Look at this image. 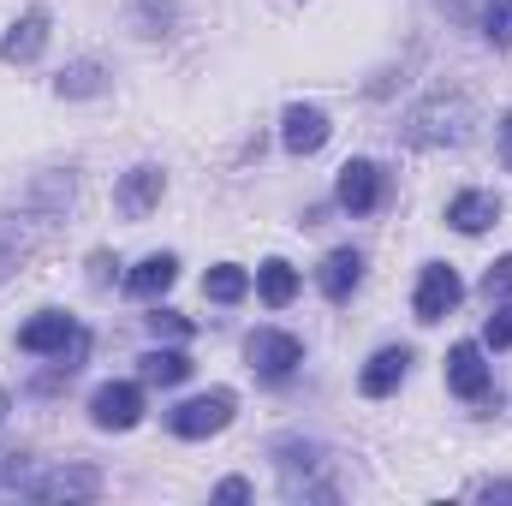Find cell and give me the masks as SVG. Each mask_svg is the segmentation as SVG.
Instances as JSON below:
<instances>
[{"label": "cell", "mask_w": 512, "mask_h": 506, "mask_svg": "<svg viewBox=\"0 0 512 506\" xmlns=\"http://www.w3.org/2000/svg\"><path fill=\"white\" fill-rule=\"evenodd\" d=\"M233 393L227 387H215V393H197V399H185V405H173V417H167V429L179 435V441H203V435H221L227 423H233Z\"/></svg>", "instance_id": "1"}, {"label": "cell", "mask_w": 512, "mask_h": 506, "mask_svg": "<svg viewBox=\"0 0 512 506\" xmlns=\"http://www.w3.org/2000/svg\"><path fill=\"white\" fill-rule=\"evenodd\" d=\"M245 358H251V370L262 381H286L304 364V346H298L292 334H280V328H256L251 346H245Z\"/></svg>", "instance_id": "2"}, {"label": "cell", "mask_w": 512, "mask_h": 506, "mask_svg": "<svg viewBox=\"0 0 512 506\" xmlns=\"http://www.w3.org/2000/svg\"><path fill=\"white\" fill-rule=\"evenodd\" d=\"M459 298H465L459 274H453L447 262H429V268H423V280H417V304H411V310H417V322H441Z\"/></svg>", "instance_id": "3"}, {"label": "cell", "mask_w": 512, "mask_h": 506, "mask_svg": "<svg viewBox=\"0 0 512 506\" xmlns=\"http://www.w3.org/2000/svg\"><path fill=\"white\" fill-rule=\"evenodd\" d=\"M90 417H96V429H131L143 417V393L131 381H108L90 393Z\"/></svg>", "instance_id": "4"}, {"label": "cell", "mask_w": 512, "mask_h": 506, "mask_svg": "<svg viewBox=\"0 0 512 506\" xmlns=\"http://www.w3.org/2000/svg\"><path fill=\"white\" fill-rule=\"evenodd\" d=\"M447 387L459 393V399H489V364H483V346H471V340H459L453 352H447Z\"/></svg>", "instance_id": "5"}, {"label": "cell", "mask_w": 512, "mask_h": 506, "mask_svg": "<svg viewBox=\"0 0 512 506\" xmlns=\"http://www.w3.org/2000/svg\"><path fill=\"white\" fill-rule=\"evenodd\" d=\"M72 340H78V322H72L66 310H42L36 322L18 328V352H60V358H66Z\"/></svg>", "instance_id": "6"}, {"label": "cell", "mask_w": 512, "mask_h": 506, "mask_svg": "<svg viewBox=\"0 0 512 506\" xmlns=\"http://www.w3.org/2000/svg\"><path fill=\"white\" fill-rule=\"evenodd\" d=\"M376 203H382V167L376 161H346L340 167V209L370 215Z\"/></svg>", "instance_id": "7"}, {"label": "cell", "mask_w": 512, "mask_h": 506, "mask_svg": "<svg viewBox=\"0 0 512 506\" xmlns=\"http://www.w3.org/2000/svg\"><path fill=\"white\" fill-rule=\"evenodd\" d=\"M42 42H48V12H42V6H30V12L0 36V60H6V66H24V60H36V54H42Z\"/></svg>", "instance_id": "8"}, {"label": "cell", "mask_w": 512, "mask_h": 506, "mask_svg": "<svg viewBox=\"0 0 512 506\" xmlns=\"http://www.w3.org/2000/svg\"><path fill=\"white\" fill-rule=\"evenodd\" d=\"M447 221L477 239V233H489V227L501 221V197H495V191H459V197L447 203Z\"/></svg>", "instance_id": "9"}, {"label": "cell", "mask_w": 512, "mask_h": 506, "mask_svg": "<svg viewBox=\"0 0 512 506\" xmlns=\"http://www.w3.org/2000/svg\"><path fill=\"white\" fill-rule=\"evenodd\" d=\"M328 114H322V108H304V102H292V108H286V131H280V137H286V149H292V155H316V149H322V143H328Z\"/></svg>", "instance_id": "10"}, {"label": "cell", "mask_w": 512, "mask_h": 506, "mask_svg": "<svg viewBox=\"0 0 512 506\" xmlns=\"http://www.w3.org/2000/svg\"><path fill=\"white\" fill-rule=\"evenodd\" d=\"M24 495H36V501H90V495H102V477L90 465H78V471H54V477L30 483Z\"/></svg>", "instance_id": "11"}, {"label": "cell", "mask_w": 512, "mask_h": 506, "mask_svg": "<svg viewBox=\"0 0 512 506\" xmlns=\"http://www.w3.org/2000/svg\"><path fill=\"white\" fill-rule=\"evenodd\" d=\"M405 364H411V352L405 346H382L370 364H364V376H358V387L370 393V399H387L399 381H405Z\"/></svg>", "instance_id": "12"}, {"label": "cell", "mask_w": 512, "mask_h": 506, "mask_svg": "<svg viewBox=\"0 0 512 506\" xmlns=\"http://www.w3.org/2000/svg\"><path fill=\"white\" fill-rule=\"evenodd\" d=\"M155 203H161V167H137V173H126V185H120V215L143 221Z\"/></svg>", "instance_id": "13"}, {"label": "cell", "mask_w": 512, "mask_h": 506, "mask_svg": "<svg viewBox=\"0 0 512 506\" xmlns=\"http://www.w3.org/2000/svg\"><path fill=\"white\" fill-rule=\"evenodd\" d=\"M173 280H179V262H173V256H143L126 274V292L131 298H161Z\"/></svg>", "instance_id": "14"}, {"label": "cell", "mask_w": 512, "mask_h": 506, "mask_svg": "<svg viewBox=\"0 0 512 506\" xmlns=\"http://www.w3.org/2000/svg\"><path fill=\"white\" fill-rule=\"evenodd\" d=\"M358 280H364V256L358 251H334L322 262V292H328L334 304H346V298L358 292Z\"/></svg>", "instance_id": "15"}, {"label": "cell", "mask_w": 512, "mask_h": 506, "mask_svg": "<svg viewBox=\"0 0 512 506\" xmlns=\"http://www.w3.org/2000/svg\"><path fill=\"white\" fill-rule=\"evenodd\" d=\"M256 292H262V304H268V310H286V304L298 298V268H292V262H280V256H274V262H262V268H256Z\"/></svg>", "instance_id": "16"}, {"label": "cell", "mask_w": 512, "mask_h": 506, "mask_svg": "<svg viewBox=\"0 0 512 506\" xmlns=\"http://www.w3.org/2000/svg\"><path fill=\"white\" fill-rule=\"evenodd\" d=\"M203 292H209L215 304H239V298L251 292V274H245L239 262H221V268H209V274H203Z\"/></svg>", "instance_id": "17"}, {"label": "cell", "mask_w": 512, "mask_h": 506, "mask_svg": "<svg viewBox=\"0 0 512 506\" xmlns=\"http://www.w3.org/2000/svg\"><path fill=\"white\" fill-rule=\"evenodd\" d=\"M137 370H143V381H155V387H179V381L191 376V358L185 352H143Z\"/></svg>", "instance_id": "18"}, {"label": "cell", "mask_w": 512, "mask_h": 506, "mask_svg": "<svg viewBox=\"0 0 512 506\" xmlns=\"http://www.w3.org/2000/svg\"><path fill=\"white\" fill-rule=\"evenodd\" d=\"M96 90H102V66L96 60H78V66L60 72V96H96Z\"/></svg>", "instance_id": "19"}, {"label": "cell", "mask_w": 512, "mask_h": 506, "mask_svg": "<svg viewBox=\"0 0 512 506\" xmlns=\"http://www.w3.org/2000/svg\"><path fill=\"white\" fill-rule=\"evenodd\" d=\"M483 36L495 48H512V0H489L483 6Z\"/></svg>", "instance_id": "20"}, {"label": "cell", "mask_w": 512, "mask_h": 506, "mask_svg": "<svg viewBox=\"0 0 512 506\" xmlns=\"http://www.w3.org/2000/svg\"><path fill=\"white\" fill-rule=\"evenodd\" d=\"M507 292H512V251L483 274V298H489V304H495V298H507Z\"/></svg>", "instance_id": "21"}, {"label": "cell", "mask_w": 512, "mask_h": 506, "mask_svg": "<svg viewBox=\"0 0 512 506\" xmlns=\"http://www.w3.org/2000/svg\"><path fill=\"white\" fill-rule=\"evenodd\" d=\"M149 328H155V334L185 340V334H191V316H179V310H149Z\"/></svg>", "instance_id": "22"}, {"label": "cell", "mask_w": 512, "mask_h": 506, "mask_svg": "<svg viewBox=\"0 0 512 506\" xmlns=\"http://www.w3.org/2000/svg\"><path fill=\"white\" fill-rule=\"evenodd\" d=\"M483 340H489L495 352H507V346H512V310H495V316H489V328H483Z\"/></svg>", "instance_id": "23"}, {"label": "cell", "mask_w": 512, "mask_h": 506, "mask_svg": "<svg viewBox=\"0 0 512 506\" xmlns=\"http://www.w3.org/2000/svg\"><path fill=\"white\" fill-rule=\"evenodd\" d=\"M215 501H251V483H245V477H227V483L215 489Z\"/></svg>", "instance_id": "24"}, {"label": "cell", "mask_w": 512, "mask_h": 506, "mask_svg": "<svg viewBox=\"0 0 512 506\" xmlns=\"http://www.w3.org/2000/svg\"><path fill=\"white\" fill-rule=\"evenodd\" d=\"M483 501H512V483H477Z\"/></svg>", "instance_id": "25"}, {"label": "cell", "mask_w": 512, "mask_h": 506, "mask_svg": "<svg viewBox=\"0 0 512 506\" xmlns=\"http://www.w3.org/2000/svg\"><path fill=\"white\" fill-rule=\"evenodd\" d=\"M501 155H507V167H512V114L501 120Z\"/></svg>", "instance_id": "26"}, {"label": "cell", "mask_w": 512, "mask_h": 506, "mask_svg": "<svg viewBox=\"0 0 512 506\" xmlns=\"http://www.w3.org/2000/svg\"><path fill=\"white\" fill-rule=\"evenodd\" d=\"M0 417H6V393H0Z\"/></svg>", "instance_id": "27"}]
</instances>
